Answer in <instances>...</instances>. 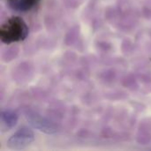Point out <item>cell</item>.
<instances>
[{"instance_id":"cell-2","label":"cell","mask_w":151,"mask_h":151,"mask_svg":"<svg viewBox=\"0 0 151 151\" xmlns=\"http://www.w3.org/2000/svg\"><path fill=\"white\" fill-rule=\"evenodd\" d=\"M34 133L27 128L19 129L8 141V146L13 150H22L34 142Z\"/></svg>"},{"instance_id":"cell-1","label":"cell","mask_w":151,"mask_h":151,"mask_svg":"<svg viewBox=\"0 0 151 151\" xmlns=\"http://www.w3.org/2000/svg\"><path fill=\"white\" fill-rule=\"evenodd\" d=\"M28 34V27L19 17L8 19L0 27V39L4 43H12L23 41Z\"/></svg>"},{"instance_id":"cell-3","label":"cell","mask_w":151,"mask_h":151,"mask_svg":"<svg viewBox=\"0 0 151 151\" xmlns=\"http://www.w3.org/2000/svg\"><path fill=\"white\" fill-rule=\"evenodd\" d=\"M27 117L30 124L34 127L39 129L42 132H44L47 134H52L57 131L55 126L52 123H50L49 120H47L46 119L42 118V116L36 113H28Z\"/></svg>"},{"instance_id":"cell-4","label":"cell","mask_w":151,"mask_h":151,"mask_svg":"<svg viewBox=\"0 0 151 151\" xmlns=\"http://www.w3.org/2000/svg\"><path fill=\"white\" fill-rule=\"evenodd\" d=\"M18 121L17 115L12 111H4L1 116V125L3 129L12 128Z\"/></svg>"},{"instance_id":"cell-5","label":"cell","mask_w":151,"mask_h":151,"mask_svg":"<svg viewBox=\"0 0 151 151\" xmlns=\"http://www.w3.org/2000/svg\"><path fill=\"white\" fill-rule=\"evenodd\" d=\"M12 8L19 11H28L36 5L40 0H9Z\"/></svg>"}]
</instances>
